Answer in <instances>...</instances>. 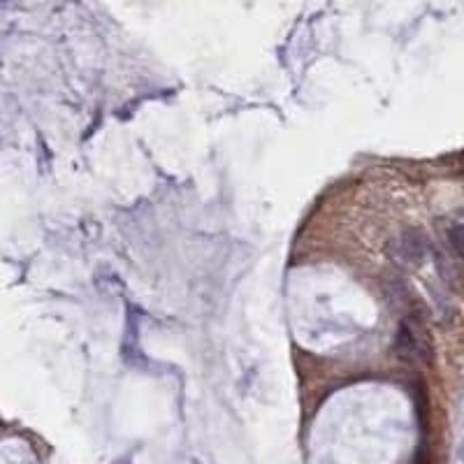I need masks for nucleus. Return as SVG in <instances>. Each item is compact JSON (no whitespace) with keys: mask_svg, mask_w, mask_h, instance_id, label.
I'll return each instance as SVG.
<instances>
[{"mask_svg":"<svg viewBox=\"0 0 464 464\" xmlns=\"http://www.w3.org/2000/svg\"><path fill=\"white\" fill-rule=\"evenodd\" d=\"M427 255V239L423 232L407 230L392 242V258L402 265H420Z\"/></svg>","mask_w":464,"mask_h":464,"instance_id":"1","label":"nucleus"},{"mask_svg":"<svg viewBox=\"0 0 464 464\" xmlns=\"http://www.w3.org/2000/svg\"><path fill=\"white\" fill-rule=\"evenodd\" d=\"M446 237H448V246L453 248V253L464 260V223H453Z\"/></svg>","mask_w":464,"mask_h":464,"instance_id":"2","label":"nucleus"},{"mask_svg":"<svg viewBox=\"0 0 464 464\" xmlns=\"http://www.w3.org/2000/svg\"><path fill=\"white\" fill-rule=\"evenodd\" d=\"M462 458H464V446H462Z\"/></svg>","mask_w":464,"mask_h":464,"instance_id":"3","label":"nucleus"}]
</instances>
